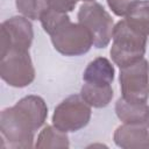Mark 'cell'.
Wrapping results in <instances>:
<instances>
[{
  "label": "cell",
  "mask_w": 149,
  "mask_h": 149,
  "mask_svg": "<svg viewBox=\"0 0 149 149\" xmlns=\"http://www.w3.org/2000/svg\"><path fill=\"white\" fill-rule=\"evenodd\" d=\"M45 1L48 8L62 13L72 12L77 5V0H45Z\"/></svg>",
  "instance_id": "ac0fdd59"
},
{
  "label": "cell",
  "mask_w": 149,
  "mask_h": 149,
  "mask_svg": "<svg viewBox=\"0 0 149 149\" xmlns=\"http://www.w3.org/2000/svg\"><path fill=\"white\" fill-rule=\"evenodd\" d=\"M134 1L135 0H107V5L115 15L125 17Z\"/></svg>",
  "instance_id": "e0dca14e"
},
{
  "label": "cell",
  "mask_w": 149,
  "mask_h": 149,
  "mask_svg": "<svg viewBox=\"0 0 149 149\" xmlns=\"http://www.w3.org/2000/svg\"><path fill=\"white\" fill-rule=\"evenodd\" d=\"M120 90L122 98L135 102L149 99V63L142 58L130 65L120 68Z\"/></svg>",
  "instance_id": "52a82bcc"
},
{
  "label": "cell",
  "mask_w": 149,
  "mask_h": 149,
  "mask_svg": "<svg viewBox=\"0 0 149 149\" xmlns=\"http://www.w3.org/2000/svg\"><path fill=\"white\" fill-rule=\"evenodd\" d=\"M147 35L132 27L125 19L115 23L109 55L112 61L123 68L143 58L147 47Z\"/></svg>",
  "instance_id": "7a4b0ae2"
},
{
  "label": "cell",
  "mask_w": 149,
  "mask_h": 149,
  "mask_svg": "<svg viewBox=\"0 0 149 149\" xmlns=\"http://www.w3.org/2000/svg\"><path fill=\"white\" fill-rule=\"evenodd\" d=\"M48 106L40 95L30 94L0 113V147L28 149L35 147V133L44 125Z\"/></svg>",
  "instance_id": "6da1fadb"
},
{
  "label": "cell",
  "mask_w": 149,
  "mask_h": 149,
  "mask_svg": "<svg viewBox=\"0 0 149 149\" xmlns=\"http://www.w3.org/2000/svg\"><path fill=\"white\" fill-rule=\"evenodd\" d=\"M69 20H70V17H69L68 13L57 12V10H54L50 8L45 9L44 13L40 17L43 30L49 35H51L57 28H59L63 23H65Z\"/></svg>",
  "instance_id": "2e32d148"
},
{
  "label": "cell",
  "mask_w": 149,
  "mask_h": 149,
  "mask_svg": "<svg viewBox=\"0 0 149 149\" xmlns=\"http://www.w3.org/2000/svg\"><path fill=\"white\" fill-rule=\"evenodd\" d=\"M146 125L149 127V111H148V114H147V119H146Z\"/></svg>",
  "instance_id": "d6986e66"
},
{
  "label": "cell",
  "mask_w": 149,
  "mask_h": 149,
  "mask_svg": "<svg viewBox=\"0 0 149 149\" xmlns=\"http://www.w3.org/2000/svg\"><path fill=\"white\" fill-rule=\"evenodd\" d=\"M33 38L34 29L29 19L16 15L5 20L0 27V56L9 50L29 51Z\"/></svg>",
  "instance_id": "ba28073f"
},
{
  "label": "cell",
  "mask_w": 149,
  "mask_h": 149,
  "mask_svg": "<svg viewBox=\"0 0 149 149\" xmlns=\"http://www.w3.org/2000/svg\"><path fill=\"white\" fill-rule=\"evenodd\" d=\"M50 37L54 48L64 56H80L93 47V38L88 29L71 20L57 28Z\"/></svg>",
  "instance_id": "277c9868"
},
{
  "label": "cell",
  "mask_w": 149,
  "mask_h": 149,
  "mask_svg": "<svg viewBox=\"0 0 149 149\" xmlns=\"http://www.w3.org/2000/svg\"><path fill=\"white\" fill-rule=\"evenodd\" d=\"M78 22L88 29L93 38V47L106 48L113 37L114 21L109 13L97 1L85 2L79 7Z\"/></svg>",
  "instance_id": "3957f363"
},
{
  "label": "cell",
  "mask_w": 149,
  "mask_h": 149,
  "mask_svg": "<svg viewBox=\"0 0 149 149\" xmlns=\"http://www.w3.org/2000/svg\"><path fill=\"white\" fill-rule=\"evenodd\" d=\"M125 20L139 31L149 35V0H135Z\"/></svg>",
  "instance_id": "5bb4252c"
},
{
  "label": "cell",
  "mask_w": 149,
  "mask_h": 149,
  "mask_svg": "<svg viewBox=\"0 0 149 149\" xmlns=\"http://www.w3.org/2000/svg\"><path fill=\"white\" fill-rule=\"evenodd\" d=\"M91 106L80 94H71L59 102L52 114V125L65 133L84 128L91 120Z\"/></svg>",
  "instance_id": "5b68a950"
},
{
  "label": "cell",
  "mask_w": 149,
  "mask_h": 149,
  "mask_svg": "<svg viewBox=\"0 0 149 149\" xmlns=\"http://www.w3.org/2000/svg\"><path fill=\"white\" fill-rule=\"evenodd\" d=\"M115 70L106 57H97L91 61L83 72V80L94 85H111L114 80Z\"/></svg>",
  "instance_id": "30bf717a"
},
{
  "label": "cell",
  "mask_w": 149,
  "mask_h": 149,
  "mask_svg": "<svg viewBox=\"0 0 149 149\" xmlns=\"http://www.w3.org/2000/svg\"><path fill=\"white\" fill-rule=\"evenodd\" d=\"M19 13L30 20H40L41 15L48 9L45 0H15Z\"/></svg>",
  "instance_id": "9a60e30c"
},
{
  "label": "cell",
  "mask_w": 149,
  "mask_h": 149,
  "mask_svg": "<svg viewBox=\"0 0 149 149\" xmlns=\"http://www.w3.org/2000/svg\"><path fill=\"white\" fill-rule=\"evenodd\" d=\"M70 147V141L68 133L58 129L54 125L51 126H45L38 134L36 142H35V148H69Z\"/></svg>",
  "instance_id": "4fadbf2b"
},
{
  "label": "cell",
  "mask_w": 149,
  "mask_h": 149,
  "mask_svg": "<svg viewBox=\"0 0 149 149\" xmlns=\"http://www.w3.org/2000/svg\"><path fill=\"white\" fill-rule=\"evenodd\" d=\"M80 95L91 107L102 108L112 101L114 92L111 85H94L85 83L80 88Z\"/></svg>",
  "instance_id": "7c38bea8"
},
{
  "label": "cell",
  "mask_w": 149,
  "mask_h": 149,
  "mask_svg": "<svg viewBox=\"0 0 149 149\" xmlns=\"http://www.w3.org/2000/svg\"><path fill=\"white\" fill-rule=\"evenodd\" d=\"M149 106L147 102H135L119 98L115 102V114L122 123H146Z\"/></svg>",
  "instance_id": "8fae6325"
},
{
  "label": "cell",
  "mask_w": 149,
  "mask_h": 149,
  "mask_svg": "<svg viewBox=\"0 0 149 149\" xmlns=\"http://www.w3.org/2000/svg\"><path fill=\"white\" fill-rule=\"evenodd\" d=\"M77 1H84V2H90V1H94V0H77Z\"/></svg>",
  "instance_id": "ffe728a7"
},
{
  "label": "cell",
  "mask_w": 149,
  "mask_h": 149,
  "mask_svg": "<svg viewBox=\"0 0 149 149\" xmlns=\"http://www.w3.org/2000/svg\"><path fill=\"white\" fill-rule=\"evenodd\" d=\"M0 77L9 86L22 88L35 79V69L29 51L9 50L0 56Z\"/></svg>",
  "instance_id": "8992f818"
},
{
  "label": "cell",
  "mask_w": 149,
  "mask_h": 149,
  "mask_svg": "<svg viewBox=\"0 0 149 149\" xmlns=\"http://www.w3.org/2000/svg\"><path fill=\"white\" fill-rule=\"evenodd\" d=\"M113 140L123 149L149 148V127L146 123H122L115 129Z\"/></svg>",
  "instance_id": "9c48e42d"
}]
</instances>
